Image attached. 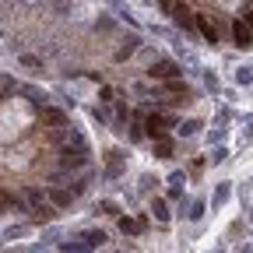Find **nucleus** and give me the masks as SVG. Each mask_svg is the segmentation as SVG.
Instances as JSON below:
<instances>
[{"instance_id":"5701e85b","label":"nucleus","mask_w":253,"mask_h":253,"mask_svg":"<svg viewBox=\"0 0 253 253\" xmlns=\"http://www.w3.org/2000/svg\"><path fill=\"white\" fill-rule=\"evenodd\" d=\"M25 4H39V0H25Z\"/></svg>"},{"instance_id":"9b49d317","label":"nucleus","mask_w":253,"mask_h":253,"mask_svg":"<svg viewBox=\"0 0 253 253\" xmlns=\"http://www.w3.org/2000/svg\"><path fill=\"white\" fill-rule=\"evenodd\" d=\"M197 28H201V36H204L208 42H218V32H214V25H211L204 14H197Z\"/></svg>"},{"instance_id":"4468645a","label":"nucleus","mask_w":253,"mask_h":253,"mask_svg":"<svg viewBox=\"0 0 253 253\" xmlns=\"http://www.w3.org/2000/svg\"><path fill=\"white\" fill-rule=\"evenodd\" d=\"M162 88H166L169 95H183V99H186V84H183L179 78H172V81H162Z\"/></svg>"},{"instance_id":"4be33fe9","label":"nucleus","mask_w":253,"mask_h":253,"mask_svg":"<svg viewBox=\"0 0 253 253\" xmlns=\"http://www.w3.org/2000/svg\"><path fill=\"white\" fill-rule=\"evenodd\" d=\"M246 25H250V28H253V7H250V11H246Z\"/></svg>"},{"instance_id":"f3484780","label":"nucleus","mask_w":253,"mask_h":253,"mask_svg":"<svg viewBox=\"0 0 253 253\" xmlns=\"http://www.w3.org/2000/svg\"><path fill=\"white\" fill-rule=\"evenodd\" d=\"M21 63H25L28 71H39V67H42V60H39V56H28V53H21Z\"/></svg>"},{"instance_id":"6e6552de","label":"nucleus","mask_w":253,"mask_h":253,"mask_svg":"<svg viewBox=\"0 0 253 253\" xmlns=\"http://www.w3.org/2000/svg\"><path fill=\"white\" fill-rule=\"evenodd\" d=\"M232 36H236V46H239V49H250V46H253V36H250V28H246V25H239V21L232 25Z\"/></svg>"},{"instance_id":"423d86ee","label":"nucleus","mask_w":253,"mask_h":253,"mask_svg":"<svg viewBox=\"0 0 253 253\" xmlns=\"http://www.w3.org/2000/svg\"><path fill=\"white\" fill-rule=\"evenodd\" d=\"M49 201H53V208H71V201H74V190L49 186Z\"/></svg>"},{"instance_id":"412c9836","label":"nucleus","mask_w":253,"mask_h":253,"mask_svg":"<svg viewBox=\"0 0 253 253\" xmlns=\"http://www.w3.org/2000/svg\"><path fill=\"white\" fill-rule=\"evenodd\" d=\"M113 95H116V91H113V88L106 84V88H102V102H116V99H113Z\"/></svg>"},{"instance_id":"6ab92c4d","label":"nucleus","mask_w":253,"mask_h":253,"mask_svg":"<svg viewBox=\"0 0 253 253\" xmlns=\"http://www.w3.org/2000/svg\"><path fill=\"white\" fill-rule=\"evenodd\" d=\"M186 214H190V218H201V214H204V204H201V201H197V204H190Z\"/></svg>"},{"instance_id":"f8f14e48","label":"nucleus","mask_w":253,"mask_h":253,"mask_svg":"<svg viewBox=\"0 0 253 253\" xmlns=\"http://www.w3.org/2000/svg\"><path fill=\"white\" fill-rule=\"evenodd\" d=\"M81 243L91 250V246H102L106 243V232H95V229H88V232H81Z\"/></svg>"},{"instance_id":"1a4fd4ad","label":"nucleus","mask_w":253,"mask_h":253,"mask_svg":"<svg viewBox=\"0 0 253 253\" xmlns=\"http://www.w3.org/2000/svg\"><path fill=\"white\" fill-rule=\"evenodd\" d=\"M169 14H172V21H176L179 28H186V32L194 28V21H190V11H186L183 4H172V11H169Z\"/></svg>"},{"instance_id":"9d476101","label":"nucleus","mask_w":253,"mask_h":253,"mask_svg":"<svg viewBox=\"0 0 253 253\" xmlns=\"http://www.w3.org/2000/svg\"><path fill=\"white\" fill-rule=\"evenodd\" d=\"M141 229H144V218H141V221H137V218H120V232H123V236H137Z\"/></svg>"},{"instance_id":"7ed1b4c3","label":"nucleus","mask_w":253,"mask_h":253,"mask_svg":"<svg viewBox=\"0 0 253 253\" xmlns=\"http://www.w3.org/2000/svg\"><path fill=\"white\" fill-rule=\"evenodd\" d=\"M179 74H183V67H179L176 60H151L148 63V78L151 81H172Z\"/></svg>"},{"instance_id":"f03ea898","label":"nucleus","mask_w":253,"mask_h":253,"mask_svg":"<svg viewBox=\"0 0 253 253\" xmlns=\"http://www.w3.org/2000/svg\"><path fill=\"white\" fill-rule=\"evenodd\" d=\"M25 201H28V214H32V221H53V201L42 194V190H36V186H28L25 190Z\"/></svg>"},{"instance_id":"f257e3e1","label":"nucleus","mask_w":253,"mask_h":253,"mask_svg":"<svg viewBox=\"0 0 253 253\" xmlns=\"http://www.w3.org/2000/svg\"><path fill=\"white\" fill-rule=\"evenodd\" d=\"M84 166H88V144H84V137L78 134V137H74V148H71V144L60 148V169L71 172V169H84Z\"/></svg>"},{"instance_id":"0eeeda50","label":"nucleus","mask_w":253,"mask_h":253,"mask_svg":"<svg viewBox=\"0 0 253 253\" xmlns=\"http://www.w3.org/2000/svg\"><path fill=\"white\" fill-rule=\"evenodd\" d=\"M137 46H141V39H137V36H126V42L116 49V56H113V60H116V63H123L126 56H134V53H137Z\"/></svg>"},{"instance_id":"dca6fc26","label":"nucleus","mask_w":253,"mask_h":253,"mask_svg":"<svg viewBox=\"0 0 253 253\" xmlns=\"http://www.w3.org/2000/svg\"><path fill=\"white\" fill-rule=\"evenodd\" d=\"M197 126H201L197 120H186V123L176 126V134H179V137H190V134H197Z\"/></svg>"},{"instance_id":"aec40b11","label":"nucleus","mask_w":253,"mask_h":253,"mask_svg":"<svg viewBox=\"0 0 253 253\" xmlns=\"http://www.w3.org/2000/svg\"><path fill=\"white\" fill-rule=\"evenodd\" d=\"M225 197H229V186H225V183H221V186H218V194H214V204H221V201H225Z\"/></svg>"},{"instance_id":"2eb2a0df","label":"nucleus","mask_w":253,"mask_h":253,"mask_svg":"<svg viewBox=\"0 0 253 253\" xmlns=\"http://www.w3.org/2000/svg\"><path fill=\"white\" fill-rule=\"evenodd\" d=\"M151 214H155V221H169V208H166V201H151Z\"/></svg>"},{"instance_id":"39448f33","label":"nucleus","mask_w":253,"mask_h":253,"mask_svg":"<svg viewBox=\"0 0 253 253\" xmlns=\"http://www.w3.org/2000/svg\"><path fill=\"white\" fill-rule=\"evenodd\" d=\"M39 120H42L46 126H67V116H63L60 109H53V106H42V109H39Z\"/></svg>"},{"instance_id":"a211bd4d","label":"nucleus","mask_w":253,"mask_h":253,"mask_svg":"<svg viewBox=\"0 0 253 253\" xmlns=\"http://www.w3.org/2000/svg\"><path fill=\"white\" fill-rule=\"evenodd\" d=\"M49 186H67V172H56V176H49Z\"/></svg>"},{"instance_id":"ddd939ff","label":"nucleus","mask_w":253,"mask_h":253,"mask_svg":"<svg viewBox=\"0 0 253 253\" xmlns=\"http://www.w3.org/2000/svg\"><path fill=\"white\" fill-rule=\"evenodd\" d=\"M155 155L158 158H172V141L169 137H155Z\"/></svg>"},{"instance_id":"20e7f679","label":"nucleus","mask_w":253,"mask_h":253,"mask_svg":"<svg viewBox=\"0 0 253 253\" xmlns=\"http://www.w3.org/2000/svg\"><path fill=\"white\" fill-rule=\"evenodd\" d=\"M144 126H148V137L155 141V137H166V130L169 126H179L172 116H158V113H151V116H144Z\"/></svg>"}]
</instances>
